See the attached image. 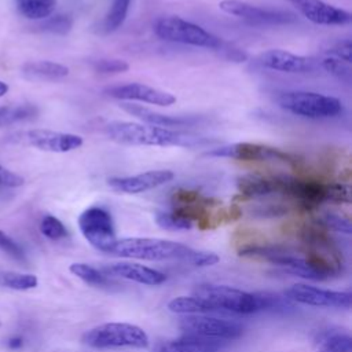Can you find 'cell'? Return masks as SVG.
Returning <instances> with one entry per match:
<instances>
[{
    "label": "cell",
    "instance_id": "obj_1",
    "mask_svg": "<svg viewBox=\"0 0 352 352\" xmlns=\"http://www.w3.org/2000/svg\"><path fill=\"white\" fill-rule=\"evenodd\" d=\"M103 131L111 142L124 146L195 147L208 143L205 138L191 132L132 121H110Z\"/></svg>",
    "mask_w": 352,
    "mask_h": 352
},
{
    "label": "cell",
    "instance_id": "obj_2",
    "mask_svg": "<svg viewBox=\"0 0 352 352\" xmlns=\"http://www.w3.org/2000/svg\"><path fill=\"white\" fill-rule=\"evenodd\" d=\"M194 296L201 297L220 312L254 314L263 309L286 308L287 300L271 293H249L227 285L202 283L194 289Z\"/></svg>",
    "mask_w": 352,
    "mask_h": 352
},
{
    "label": "cell",
    "instance_id": "obj_3",
    "mask_svg": "<svg viewBox=\"0 0 352 352\" xmlns=\"http://www.w3.org/2000/svg\"><path fill=\"white\" fill-rule=\"evenodd\" d=\"M279 194L304 210H314L324 202H351V187L348 184L314 177L279 175Z\"/></svg>",
    "mask_w": 352,
    "mask_h": 352
},
{
    "label": "cell",
    "instance_id": "obj_4",
    "mask_svg": "<svg viewBox=\"0 0 352 352\" xmlns=\"http://www.w3.org/2000/svg\"><path fill=\"white\" fill-rule=\"evenodd\" d=\"M192 248L161 238H121L109 249V254L146 261L179 260L184 261Z\"/></svg>",
    "mask_w": 352,
    "mask_h": 352
},
{
    "label": "cell",
    "instance_id": "obj_5",
    "mask_svg": "<svg viewBox=\"0 0 352 352\" xmlns=\"http://www.w3.org/2000/svg\"><path fill=\"white\" fill-rule=\"evenodd\" d=\"M276 102L285 111L309 120L333 118L344 109L338 98L312 91H286L276 98Z\"/></svg>",
    "mask_w": 352,
    "mask_h": 352
},
{
    "label": "cell",
    "instance_id": "obj_6",
    "mask_svg": "<svg viewBox=\"0 0 352 352\" xmlns=\"http://www.w3.org/2000/svg\"><path fill=\"white\" fill-rule=\"evenodd\" d=\"M153 30L157 37L169 43L208 50H220L224 44L220 37L208 32L202 26L175 15L158 18L153 25Z\"/></svg>",
    "mask_w": 352,
    "mask_h": 352
},
{
    "label": "cell",
    "instance_id": "obj_7",
    "mask_svg": "<svg viewBox=\"0 0 352 352\" xmlns=\"http://www.w3.org/2000/svg\"><path fill=\"white\" fill-rule=\"evenodd\" d=\"M82 342L92 348H147V333L132 323L110 322L95 326L84 333Z\"/></svg>",
    "mask_w": 352,
    "mask_h": 352
},
{
    "label": "cell",
    "instance_id": "obj_8",
    "mask_svg": "<svg viewBox=\"0 0 352 352\" xmlns=\"http://www.w3.org/2000/svg\"><path fill=\"white\" fill-rule=\"evenodd\" d=\"M205 157H216V158H231L238 161H275V162H285L289 165H297L300 160L286 153L280 148L261 144V143H252V142H236L226 146H220L212 150H208Z\"/></svg>",
    "mask_w": 352,
    "mask_h": 352
},
{
    "label": "cell",
    "instance_id": "obj_9",
    "mask_svg": "<svg viewBox=\"0 0 352 352\" xmlns=\"http://www.w3.org/2000/svg\"><path fill=\"white\" fill-rule=\"evenodd\" d=\"M10 140L12 143L34 147L40 151L56 154L74 151L84 144V139L80 135L41 128L12 133L10 136Z\"/></svg>",
    "mask_w": 352,
    "mask_h": 352
},
{
    "label": "cell",
    "instance_id": "obj_10",
    "mask_svg": "<svg viewBox=\"0 0 352 352\" xmlns=\"http://www.w3.org/2000/svg\"><path fill=\"white\" fill-rule=\"evenodd\" d=\"M78 228L82 236L95 249L107 253L116 242L114 221L104 208L89 206L78 216Z\"/></svg>",
    "mask_w": 352,
    "mask_h": 352
},
{
    "label": "cell",
    "instance_id": "obj_11",
    "mask_svg": "<svg viewBox=\"0 0 352 352\" xmlns=\"http://www.w3.org/2000/svg\"><path fill=\"white\" fill-rule=\"evenodd\" d=\"M184 334H194L199 337L231 341L242 336L243 327L234 322L209 315H186L179 323Z\"/></svg>",
    "mask_w": 352,
    "mask_h": 352
},
{
    "label": "cell",
    "instance_id": "obj_12",
    "mask_svg": "<svg viewBox=\"0 0 352 352\" xmlns=\"http://www.w3.org/2000/svg\"><path fill=\"white\" fill-rule=\"evenodd\" d=\"M219 8L232 16L246 21L250 25H287L296 21V15L289 11L258 7L242 0H221Z\"/></svg>",
    "mask_w": 352,
    "mask_h": 352
},
{
    "label": "cell",
    "instance_id": "obj_13",
    "mask_svg": "<svg viewBox=\"0 0 352 352\" xmlns=\"http://www.w3.org/2000/svg\"><path fill=\"white\" fill-rule=\"evenodd\" d=\"M285 297L289 301L311 305V307H326V308H349L351 293L327 290L307 283H294L285 290Z\"/></svg>",
    "mask_w": 352,
    "mask_h": 352
},
{
    "label": "cell",
    "instance_id": "obj_14",
    "mask_svg": "<svg viewBox=\"0 0 352 352\" xmlns=\"http://www.w3.org/2000/svg\"><path fill=\"white\" fill-rule=\"evenodd\" d=\"M109 96L121 102H142L155 106H170L176 102V96L172 92L143 84V82H126L121 85L110 87L104 91Z\"/></svg>",
    "mask_w": 352,
    "mask_h": 352
},
{
    "label": "cell",
    "instance_id": "obj_15",
    "mask_svg": "<svg viewBox=\"0 0 352 352\" xmlns=\"http://www.w3.org/2000/svg\"><path fill=\"white\" fill-rule=\"evenodd\" d=\"M305 19L320 26H342L352 19L351 12L323 0H287Z\"/></svg>",
    "mask_w": 352,
    "mask_h": 352
},
{
    "label": "cell",
    "instance_id": "obj_16",
    "mask_svg": "<svg viewBox=\"0 0 352 352\" xmlns=\"http://www.w3.org/2000/svg\"><path fill=\"white\" fill-rule=\"evenodd\" d=\"M258 63L265 69L290 74L311 73L318 67L315 58L297 55L280 48H271L261 52L258 55Z\"/></svg>",
    "mask_w": 352,
    "mask_h": 352
},
{
    "label": "cell",
    "instance_id": "obj_17",
    "mask_svg": "<svg viewBox=\"0 0 352 352\" xmlns=\"http://www.w3.org/2000/svg\"><path fill=\"white\" fill-rule=\"evenodd\" d=\"M175 177V173L169 169L146 170L132 176H113L107 179V186L122 194H140L162 184H166Z\"/></svg>",
    "mask_w": 352,
    "mask_h": 352
},
{
    "label": "cell",
    "instance_id": "obj_18",
    "mask_svg": "<svg viewBox=\"0 0 352 352\" xmlns=\"http://www.w3.org/2000/svg\"><path fill=\"white\" fill-rule=\"evenodd\" d=\"M120 107L126 111L128 114L133 116L135 118L143 121L144 124L157 125V126H165V128H180V126H190L195 124V118L188 116H170V114H162L158 111H154L151 109H147L142 104H136L132 102H121Z\"/></svg>",
    "mask_w": 352,
    "mask_h": 352
},
{
    "label": "cell",
    "instance_id": "obj_19",
    "mask_svg": "<svg viewBox=\"0 0 352 352\" xmlns=\"http://www.w3.org/2000/svg\"><path fill=\"white\" fill-rule=\"evenodd\" d=\"M104 274L106 275L111 274L114 276H120L122 279H128V280L142 283V285H148V286H157L166 280V276L164 272L142 264L128 263V261L113 263L104 267Z\"/></svg>",
    "mask_w": 352,
    "mask_h": 352
},
{
    "label": "cell",
    "instance_id": "obj_20",
    "mask_svg": "<svg viewBox=\"0 0 352 352\" xmlns=\"http://www.w3.org/2000/svg\"><path fill=\"white\" fill-rule=\"evenodd\" d=\"M239 195L243 198H264L279 194V176H264L249 173L236 179Z\"/></svg>",
    "mask_w": 352,
    "mask_h": 352
},
{
    "label": "cell",
    "instance_id": "obj_21",
    "mask_svg": "<svg viewBox=\"0 0 352 352\" xmlns=\"http://www.w3.org/2000/svg\"><path fill=\"white\" fill-rule=\"evenodd\" d=\"M226 341L183 334L179 338L164 342L160 352H219Z\"/></svg>",
    "mask_w": 352,
    "mask_h": 352
},
{
    "label": "cell",
    "instance_id": "obj_22",
    "mask_svg": "<svg viewBox=\"0 0 352 352\" xmlns=\"http://www.w3.org/2000/svg\"><path fill=\"white\" fill-rule=\"evenodd\" d=\"M22 76L30 81H59L69 76V67L52 60L26 62L22 69Z\"/></svg>",
    "mask_w": 352,
    "mask_h": 352
},
{
    "label": "cell",
    "instance_id": "obj_23",
    "mask_svg": "<svg viewBox=\"0 0 352 352\" xmlns=\"http://www.w3.org/2000/svg\"><path fill=\"white\" fill-rule=\"evenodd\" d=\"M168 309L180 315H209L219 312L213 305L198 296H179L168 302Z\"/></svg>",
    "mask_w": 352,
    "mask_h": 352
},
{
    "label": "cell",
    "instance_id": "obj_24",
    "mask_svg": "<svg viewBox=\"0 0 352 352\" xmlns=\"http://www.w3.org/2000/svg\"><path fill=\"white\" fill-rule=\"evenodd\" d=\"M58 0H15L21 15L32 21H43L55 12Z\"/></svg>",
    "mask_w": 352,
    "mask_h": 352
},
{
    "label": "cell",
    "instance_id": "obj_25",
    "mask_svg": "<svg viewBox=\"0 0 352 352\" xmlns=\"http://www.w3.org/2000/svg\"><path fill=\"white\" fill-rule=\"evenodd\" d=\"M70 272L73 275H76L77 278H80L82 282L95 286V287H110L111 285H114V282L102 271H99L98 268L85 264V263H73L69 267Z\"/></svg>",
    "mask_w": 352,
    "mask_h": 352
},
{
    "label": "cell",
    "instance_id": "obj_26",
    "mask_svg": "<svg viewBox=\"0 0 352 352\" xmlns=\"http://www.w3.org/2000/svg\"><path fill=\"white\" fill-rule=\"evenodd\" d=\"M37 116V109L33 104H8L0 106V128L32 120Z\"/></svg>",
    "mask_w": 352,
    "mask_h": 352
},
{
    "label": "cell",
    "instance_id": "obj_27",
    "mask_svg": "<svg viewBox=\"0 0 352 352\" xmlns=\"http://www.w3.org/2000/svg\"><path fill=\"white\" fill-rule=\"evenodd\" d=\"M132 0H113L103 19V30L106 33L116 32L125 22Z\"/></svg>",
    "mask_w": 352,
    "mask_h": 352
},
{
    "label": "cell",
    "instance_id": "obj_28",
    "mask_svg": "<svg viewBox=\"0 0 352 352\" xmlns=\"http://www.w3.org/2000/svg\"><path fill=\"white\" fill-rule=\"evenodd\" d=\"M38 285V279L33 274H22L15 271H0V286L11 290H30Z\"/></svg>",
    "mask_w": 352,
    "mask_h": 352
},
{
    "label": "cell",
    "instance_id": "obj_29",
    "mask_svg": "<svg viewBox=\"0 0 352 352\" xmlns=\"http://www.w3.org/2000/svg\"><path fill=\"white\" fill-rule=\"evenodd\" d=\"M319 352H352V340L345 333H329L322 338Z\"/></svg>",
    "mask_w": 352,
    "mask_h": 352
},
{
    "label": "cell",
    "instance_id": "obj_30",
    "mask_svg": "<svg viewBox=\"0 0 352 352\" xmlns=\"http://www.w3.org/2000/svg\"><path fill=\"white\" fill-rule=\"evenodd\" d=\"M155 223L164 228V230H169V231H179V230H190L192 228V223L184 217H182L180 214L175 213L173 210L170 212H157L155 214Z\"/></svg>",
    "mask_w": 352,
    "mask_h": 352
},
{
    "label": "cell",
    "instance_id": "obj_31",
    "mask_svg": "<svg viewBox=\"0 0 352 352\" xmlns=\"http://www.w3.org/2000/svg\"><path fill=\"white\" fill-rule=\"evenodd\" d=\"M40 231L41 234L51 239V241H59L67 236V230L65 224L52 214H45L40 221Z\"/></svg>",
    "mask_w": 352,
    "mask_h": 352
},
{
    "label": "cell",
    "instance_id": "obj_32",
    "mask_svg": "<svg viewBox=\"0 0 352 352\" xmlns=\"http://www.w3.org/2000/svg\"><path fill=\"white\" fill-rule=\"evenodd\" d=\"M322 227H324L327 231L333 230L337 232L342 234H351L352 232V226L349 219H346L342 214L334 213V212H324L322 216L316 220Z\"/></svg>",
    "mask_w": 352,
    "mask_h": 352
},
{
    "label": "cell",
    "instance_id": "obj_33",
    "mask_svg": "<svg viewBox=\"0 0 352 352\" xmlns=\"http://www.w3.org/2000/svg\"><path fill=\"white\" fill-rule=\"evenodd\" d=\"M73 26V19L66 14H56L43 19L41 25L38 26L41 30L54 33V34H66L70 32Z\"/></svg>",
    "mask_w": 352,
    "mask_h": 352
},
{
    "label": "cell",
    "instance_id": "obj_34",
    "mask_svg": "<svg viewBox=\"0 0 352 352\" xmlns=\"http://www.w3.org/2000/svg\"><path fill=\"white\" fill-rule=\"evenodd\" d=\"M94 70L102 74H117L124 73L129 69V63L124 59H116V58H100L94 60L92 63Z\"/></svg>",
    "mask_w": 352,
    "mask_h": 352
},
{
    "label": "cell",
    "instance_id": "obj_35",
    "mask_svg": "<svg viewBox=\"0 0 352 352\" xmlns=\"http://www.w3.org/2000/svg\"><path fill=\"white\" fill-rule=\"evenodd\" d=\"M318 65H320V67L324 69L327 73H330L336 77H340V78H345L349 74L348 63H345L331 55H327V56L322 58L320 60H318Z\"/></svg>",
    "mask_w": 352,
    "mask_h": 352
},
{
    "label": "cell",
    "instance_id": "obj_36",
    "mask_svg": "<svg viewBox=\"0 0 352 352\" xmlns=\"http://www.w3.org/2000/svg\"><path fill=\"white\" fill-rule=\"evenodd\" d=\"M220 257L213 253V252H206V250H195L191 249L190 254L186 258V263L194 267H210L217 264Z\"/></svg>",
    "mask_w": 352,
    "mask_h": 352
},
{
    "label": "cell",
    "instance_id": "obj_37",
    "mask_svg": "<svg viewBox=\"0 0 352 352\" xmlns=\"http://www.w3.org/2000/svg\"><path fill=\"white\" fill-rule=\"evenodd\" d=\"M0 250L15 260H19V261L25 260V252L21 248V245L1 230H0Z\"/></svg>",
    "mask_w": 352,
    "mask_h": 352
},
{
    "label": "cell",
    "instance_id": "obj_38",
    "mask_svg": "<svg viewBox=\"0 0 352 352\" xmlns=\"http://www.w3.org/2000/svg\"><path fill=\"white\" fill-rule=\"evenodd\" d=\"M331 56L345 62V63H351V52H352V41L349 38H345V40H340L337 43H334L329 51H327Z\"/></svg>",
    "mask_w": 352,
    "mask_h": 352
},
{
    "label": "cell",
    "instance_id": "obj_39",
    "mask_svg": "<svg viewBox=\"0 0 352 352\" xmlns=\"http://www.w3.org/2000/svg\"><path fill=\"white\" fill-rule=\"evenodd\" d=\"M23 183H25V179L21 175L0 165V186L15 188V187H21Z\"/></svg>",
    "mask_w": 352,
    "mask_h": 352
},
{
    "label": "cell",
    "instance_id": "obj_40",
    "mask_svg": "<svg viewBox=\"0 0 352 352\" xmlns=\"http://www.w3.org/2000/svg\"><path fill=\"white\" fill-rule=\"evenodd\" d=\"M220 51H224V54H226V58L227 59H231V60H234V62H245L246 60V58H248V55L242 51V50H239V48H235V47H226L224 44L221 45V48H220Z\"/></svg>",
    "mask_w": 352,
    "mask_h": 352
},
{
    "label": "cell",
    "instance_id": "obj_41",
    "mask_svg": "<svg viewBox=\"0 0 352 352\" xmlns=\"http://www.w3.org/2000/svg\"><path fill=\"white\" fill-rule=\"evenodd\" d=\"M22 345V338L21 337H12L10 341H8V346L10 348H19Z\"/></svg>",
    "mask_w": 352,
    "mask_h": 352
},
{
    "label": "cell",
    "instance_id": "obj_42",
    "mask_svg": "<svg viewBox=\"0 0 352 352\" xmlns=\"http://www.w3.org/2000/svg\"><path fill=\"white\" fill-rule=\"evenodd\" d=\"M8 89H10V87H8V84L6 82V81H3V80H0V98H3V96H6V94L8 92Z\"/></svg>",
    "mask_w": 352,
    "mask_h": 352
}]
</instances>
